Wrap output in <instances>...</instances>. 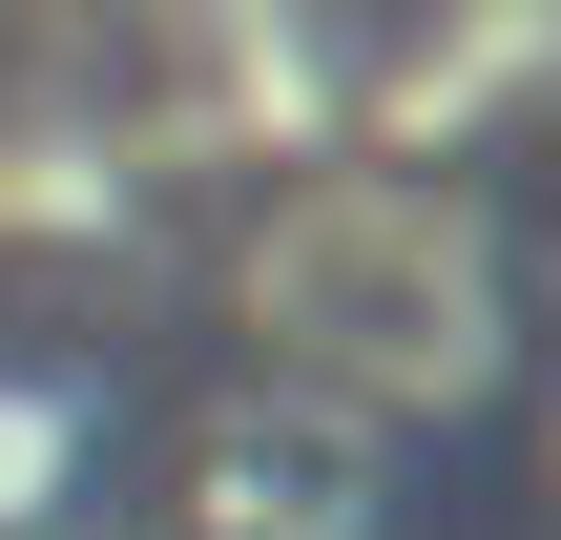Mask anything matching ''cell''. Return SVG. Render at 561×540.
I'll list each match as a JSON object with an SVG mask.
<instances>
[{
    "label": "cell",
    "mask_w": 561,
    "mask_h": 540,
    "mask_svg": "<svg viewBox=\"0 0 561 540\" xmlns=\"http://www.w3.org/2000/svg\"><path fill=\"white\" fill-rule=\"evenodd\" d=\"M229 312L271 333V375H291V395H333V416H375V437L479 416V395L520 375L500 229H479L458 187H416V166H333V187H291V208L250 229Z\"/></svg>",
    "instance_id": "6da1fadb"
},
{
    "label": "cell",
    "mask_w": 561,
    "mask_h": 540,
    "mask_svg": "<svg viewBox=\"0 0 561 540\" xmlns=\"http://www.w3.org/2000/svg\"><path fill=\"white\" fill-rule=\"evenodd\" d=\"M167 520H187V540H396V437L271 375V395L187 416V458H167Z\"/></svg>",
    "instance_id": "7a4b0ae2"
},
{
    "label": "cell",
    "mask_w": 561,
    "mask_h": 540,
    "mask_svg": "<svg viewBox=\"0 0 561 540\" xmlns=\"http://www.w3.org/2000/svg\"><path fill=\"white\" fill-rule=\"evenodd\" d=\"M83 458H104L83 375H0V540H21V520H62V499H83Z\"/></svg>",
    "instance_id": "3957f363"
},
{
    "label": "cell",
    "mask_w": 561,
    "mask_h": 540,
    "mask_svg": "<svg viewBox=\"0 0 561 540\" xmlns=\"http://www.w3.org/2000/svg\"><path fill=\"white\" fill-rule=\"evenodd\" d=\"M541 479H561V416H541Z\"/></svg>",
    "instance_id": "277c9868"
}]
</instances>
